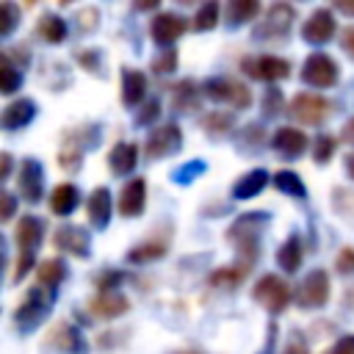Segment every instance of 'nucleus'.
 Here are the masks:
<instances>
[{
    "mask_svg": "<svg viewBox=\"0 0 354 354\" xmlns=\"http://www.w3.org/2000/svg\"><path fill=\"white\" fill-rule=\"evenodd\" d=\"M249 274H252L249 268L232 263V266H224V268L213 271V274L207 277V282H210V288H227V290H230V288H238Z\"/></svg>",
    "mask_w": 354,
    "mask_h": 354,
    "instance_id": "obj_28",
    "label": "nucleus"
},
{
    "mask_svg": "<svg viewBox=\"0 0 354 354\" xmlns=\"http://www.w3.org/2000/svg\"><path fill=\"white\" fill-rule=\"evenodd\" d=\"M202 91L213 102H227L232 108H249L252 105V91L249 86L232 80V77H210L202 83Z\"/></svg>",
    "mask_w": 354,
    "mask_h": 354,
    "instance_id": "obj_4",
    "label": "nucleus"
},
{
    "mask_svg": "<svg viewBox=\"0 0 354 354\" xmlns=\"http://www.w3.org/2000/svg\"><path fill=\"white\" fill-rule=\"evenodd\" d=\"M185 30H188V19L180 17V14H174V11H160V14H155L152 22H149V36H152V41L160 44V47H166V50H169Z\"/></svg>",
    "mask_w": 354,
    "mask_h": 354,
    "instance_id": "obj_9",
    "label": "nucleus"
},
{
    "mask_svg": "<svg viewBox=\"0 0 354 354\" xmlns=\"http://www.w3.org/2000/svg\"><path fill=\"white\" fill-rule=\"evenodd\" d=\"M171 354H202V351H171Z\"/></svg>",
    "mask_w": 354,
    "mask_h": 354,
    "instance_id": "obj_60",
    "label": "nucleus"
},
{
    "mask_svg": "<svg viewBox=\"0 0 354 354\" xmlns=\"http://www.w3.org/2000/svg\"><path fill=\"white\" fill-rule=\"evenodd\" d=\"M86 144H97V141H88V136H83L80 130H69L66 136H64V147H61V152H58V166L64 169V171H69V174H75L77 169H80V163H83V149H86Z\"/></svg>",
    "mask_w": 354,
    "mask_h": 354,
    "instance_id": "obj_15",
    "label": "nucleus"
},
{
    "mask_svg": "<svg viewBox=\"0 0 354 354\" xmlns=\"http://www.w3.org/2000/svg\"><path fill=\"white\" fill-rule=\"evenodd\" d=\"M33 116H36V102L28 100V97H19V100H14V102H8V105L3 108L0 124H3V130H19V127H25Z\"/></svg>",
    "mask_w": 354,
    "mask_h": 354,
    "instance_id": "obj_20",
    "label": "nucleus"
},
{
    "mask_svg": "<svg viewBox=\"0 0 354 354\" xmlns=\"http://www.w3.org/2000/svg\"><path fill=\"white\" fill-rule=\"evenodd\" d=\"M77 199H80L77 188H75L72 183H61V185H55L53 194H50V210H53L55 216H69V213L77 207Z\"/></svg>",
    "mask_w": 354,
    "mask_h": 354,
    "instance_id": "obj_25",
    "label": "nucleus"
},
{
    "mask_svg": "<svg viewBox=\"0 0 354 354\" xmlns=\"http://www.w3.org/2000/svg\"><path fill=\"white\" fill-rule=\"evenodd\" d=\"M19 83H22V72H19L17 64L3 53V58H0V91H3V94H14V91L19 88Z\"/></svg>",
    "mask_w": 354,
    "mask_h": 354,
    "instance_id": "obj_35",
    "label": "nucleus"
},
{
    "mask_svg": "<svg viewBox=\"0 0 354 354\" xmlns=\"http://www.w3.org/2000/svg\"><path fill=\"white\" fill-rule=\"evenodd\" d=\"M19 194L25 202H39L44 194V169L33 158H25L19 163Z\"/></svg>",
    "mask_w": 354,
    "mask_h": 354,
    "instance_id": "obj_14",
    "label": "nucleus"
},
{
    "mask_svg": "<svg viewBox=\"0 0 354 354\" xmlns=\"http://www.w3.org/2000/svg\"><path fill=\"white\" fill-rule=\"evenodd\" d=\"M53 301H55V290H50V288H41V285L30 288V290L25 293V299L19 301L17 313H14V321H17V326H19L22 332H30V329H36V326H39V324L47 318V313H50Z\"/></svg>",
    "mask_w": 354,
    "mask_h": 354,
    "instance_id": "obj_2",
    "label": "nucleus"
},
{
    "mask_svg": "<svg viewBox=\"0 0 354 354\" xmlns=\"http://www.w3.org/2000/svg\"><path fill=\"white\" fill-rule=\"evenodd\" d=\"M14 207H17V199H14V194L3 191V194H0V218H3V221H8V218L14 216Z\"/></svg>",
    "mask_w": 354,
    "mask_h": 354,
    "instance_id": "obj_48",
    "label": "nucleus"
},
{
    "mask_svg": "<svg viewBox=\"0 0 354 354\" xmlns=\"http://www.w3.org/2000/svg\"><path fill=\"white\" fill-rule=\"evenodd\" d=\"M335 14L332 8H315L307 22L301 25V39L310 41V44H326L332 36H335Z\"/></svg>",
    "mask_w": 354,
    "mask_h": 354,
    "instance_id": "obj_12",
    "label": "nucleus"
},
{
    "mask_svg": "<svg viewBox=\"0 0 354 354\" xmlns=\"http://www.w3.org/2000/svg\"><path fill=\"white\" fill-rule=\"evenodd\" d=\"M97 28V8H83L80 11V30H94Z\"/></svg>",
    "mask_w": 354,
    "mask_h": 354,
    "instance_id": "obj_52",
    "label": "nucleus"
},
{
    "mask_svg": "<svg viewBox=\"0 0 354 354\" xmlns=\"http://www.w3.org/2000/svg\"><path fill=\"white\" fill-rule=\"evenodd\" d=\"M30 266H33V254H19V260H17V266H14L11 279H14V282H22V277L30 271Z\"/></svg>",
    "mask_w": 354,
    "mask_h": 354,
    "instance_id": "obj_49",
    "label": "nucleus"
},
{
    "mask_svg": "<svg viewBox=\"0 0 354 354\" xmlns=\"http://www.w3.org/2000/svg\"><path fill=\"white\" fill-rule=\"evenodd\" d=\"M64 277H66V266L61 260H55V257L39 263V268H36V285L50 288V290H55V285H61Z\"/></svg>",
    "mask_w": 354,
    "mask_h": 354,
    "instance_id": "obj_30",
    "label": "nucleus"
},
{
    "mask_svg": "<svg viewBox=\"0 0 354 354\" xmlns=\"http://www.w3.org/2000/svg\"><path fill=\"white\" fill-rule=\"evenodd\" d=\"M299 304L301 307H324L329 299V277L324 268L310 271L299 285Z\"/></svg>",
    "mask_w": 354,
    "mask_h": 354,
    "instance_id": "obj_11",
    "label": "nucleus"
},
{
    "mask_svg": "<svg viewBox=\"0 0 354 354\" xmlns=\"http://www.w3.org/2000/svg\"><path fill=\"white\" fill-rule=\"evenodd\" d=\"M36 30H39L41 39L58 44V41H64V36H66V22H64L61 17H55V14H44V17L39 19Z\"/></svg>",
    "mask_w": 354,
    "mask_h": 354,
    "instance_id": "obj_33",
    "label": "nucleus"
},
{
    "mask_svg": "<svg viewBox=\"0 0 354 354\" xmlns=\"http://www.w3.org/2000/svg\"><path fill=\"white\" fill-rule=\"evenodd\" d=\"M277 266L288 274H293L301 266V241L299 235H290L279 249H277Z\"/></svg>",
    "mask_w": 354,
    "mask_h": 354,
    "instance_id": "obj_29",
    "label": "nucleus"
},
{
    "mask_svg": "<svg viewBox=\"0 0 354 354\" xmlns=\"http://www.w3.org/2000/svg\"><path fill=\"white\" fill-rule=\"evenodd\" d=\"M340 77V69H337V61L329 58L326 53H313L307 55L304 66H301V80L307 86H315V88H326V86H335Z\"/></svg>",
    "mask_w": 354,
    "mask_h": 354,
    "instance_id": "obj_7",
    "label": "nucleus"
},
{
    "mask_svg": "<svg viewBox=\"0 0 354 354\" xmlns=\"http://www.w3.org/2000/svg\"><path fill=\"white\" fill-rule=\"evenodd\" d=\"M47 346H50V348H58V351H64V354H80V351H83V337H80V332H77L72 324L61 321V324H55V326L50 329Z\"/></svg>",
    "mask_w": 354,
    "mask_h": 354,
    "instance_id": "obj_22",
    "label": "nucleus"
},
{
    "mask_svg": "<svg viewBox=\"0 0 354 354\" xmlns=\"http://www.w3.org/2000/svg\"><path fill=\"white\" fill-rule=\"evenodd\" d=\"M274 340H277V324H268V340H266V348L260 354H271L274 351Z\"/></svg>",
    "mask_w": 354,
    "mask_h": 354,
    "instance_id": "obj_55",
    "label": "nucleus"
},
{
    "mask_svg": "<svg viewBox=\"0 0 354 354\" xmlns=\"http://www.w3.org/2000/svg\"><path fill=\"white\" fill-rule=\"evenodd\" d=\"M324 354H354V335H346V337H340L329 351H324Z\"/></svg>",
    "mask_w": 354,
    "mask_h": 354,
    "instance_id": "obj_50",
    "label": "nucleus"
},
{
    "mask_svg": "<svg viewBox=\"0 0 354 354\" xmlns=\"http://www.w3.org/2000/svg\"><path fill=\"white\" fill-rule=\"evenodd\" d=\"M293 19H296V8L288 6V3H271L263 22H257L254 28V39H266V41H274V44H282L288 36H290V28H293Z\"/></svg>",
    "mask_w": 354,
    "mask_h": 354,
    "instance_id": "obj_3",
    "label": "nucleus"
},
{
    "mask_svg": "<svg viewBox=\"0 0 354 354\" xmlns=\"http://www.w3.org/2000/svg\"><path fill=\"white\" fill-rule=\"evenodd\" d=\"M0 160H3V163H0V180H8V174H11V155L3 152Z\"/></svg>",
    "mask_w": 354,
    "mask_h": 354,
    "instance_id": "obj_54",
    "label": "nucleus"
},
{
    "mask_svg": "<svg viewBox=\"0 0 354 354\" xmlns=\"http://www.w3.org/2000/svg\"><path fill=\"white\" fill-rule=\"evenodd\" d=\"M243 138H246V144H252V147H260V144L266 141V136H263V127H260V124H249V127L243 130Z\"/></svg>",
    "mask_w": 354,
    "mask_h": 354,
    "instance_id": "obj_51",
    "label": "nucleus"
},
{
    "mask_svg": "<svg viewBox=\"0 0 354 354\" xmlns=\"http://www.w3.org/2000/svg\"><path fill=\"white\" fill-rule=\"evenodd\" d=\"M138 8H144V11L147 8H158V3H138Z\"/></svg>",
    "mask_w": 354,
    "mask_h": 354,
    "instance_id": "obj_59",
    "label": "nucleus"
},
{
    "mask_svg": "<svg viewBox=\"0 0 354 354\" xmlns=\"http://www.w3.org/2000/svg\"><path fill=\"white\" fill-rule=\"evenodd\" d=\"M174 66H177V50H174V47H169V50H163L158 58H152V69L160 72V75L171 72Z\"/></svg>",
    "mask_w": 354,
    "mask_h": 354,
    "instance_id": "obj_41",
    "label": "nucleus"
},
{
    "mask_svg": "<svg viewBox=\"0 0 354 354\" xmlns=\"http://www.w3.org/2000/svg\"><path fill=\"white\" fill-rule=\"evenodd\" d=\"M335 147H337V141H335L332 136H318V138H315V147H313V158H315V163H326V160L332 158Z\"/></svg>",
    "mask_w": 354,
    "mask_h": 354,
    "instance_id": "obj_39",
    "label": "nucleus"
},
{
    "mask_svg": "<svg viewBox=\"0 0 354 354\" xmlns=\"http://www.w3.org/2000/svg\"><path fill=\"white\" fill-rule=\"evenodd\" d=\"M232 124H235V116H232L230 111H210V113L202 116V127H205L207 133H213V136L230 133Z\"/></svg>",
    "mask_w": 354,
    "mask_h": 354,
    "instance_id": "obj_36",
    "label": "nucleus"
},
{
    "mask_svg": "<svg viewBox=\"0 0 354 354\" xmlns=\"http://www.w3.org/2000/svg\"><path fill=\"white\" fill-rule=\"evenodd\" d=\"M144 205H147V183L141 177L127 180L119 191V213L124 218H133L144 213Z\"/></svg>",
    "mask_w": 354,
    "mask_h": 354,
    "instance_id": "obj_16",
    "label": "nucleus"
},
{
    "mask_svg": "<svg viewBox=\"0 0 354 354\" xmlns=\"http://www.w3.org/2000/svg\"><path fill=\"white\" fill-rule=\"evenodd\" d=\"M144 94H147V75L144 72H138V69H122V102L127 105V108H133V105H138L141 100H144Z\"/></svg>",
    "mask_w": 354,
    "mask_h": 354,
    "instance_id": "obj_24",
    "label": "nucleus"
},
{
    "mask_svg": "<svg viewBox=\"0 0 354 354\" xmlns=\"http://www.w3.org/2000/svg\"><path fill=\"white\" fill-rule=\"evenodd\" d=\"M343 50H346V53L354 58V25L343 30Z\"/></svg>",
    "mask_w": 354,
    "mask_h": 354,
    "instance_id": "obj_53",
    "label": "nucleus"
},
{
    "mask_svg": "<svg viewBox=\"0 0 354 354\" xmlns=\"http://www.w3.org/2000/svg\"><path fill=\"white\" fill-rule=\"evenodd\" d=\"M44 235V224L39 216H22L17 221V232H14V241L19 246V254H33L39 241Z\"/></svg>",
    "mask_w": 354,
    "mask_h": 354,
    "instance_id": "obj_19",
    "label": "nucleus"
},
{
    "mask_svg": "<svg viewBox=\"0 0 354 354\" xmlns=\"http://www.w3.org/2000/svg\"><path fill=\"white\" fill-rule=\"evenodd\" d=\"M205 171V163L202 160H191V163H185V166H180L177 171H174V183H191L194 177H199Z\"/></svg>",
    "mask_w": 354,
    "mask_h": 354,
    "instance_id": "obj_43",
    "label": "nucleus"
},
{
    "mask_svg": "<svg viewBox=\"0 0 354 354\" xmlns=\"http://www.w3.org/2000/svg\"><path fill=\"white\" fill-rule=\"evenodd\" d=\"M183 147V130L177 124H160L155 127L147 141H144V152L149 160H160V158H169L174 155L177 149Z\"/></svg>",
    "mask_w": 354,
    "mask_h": 354,
    "instance_id": "obj_8",
    "label": "nucleus"
},
{
    "mask_svg": "<svg viewBox=\"0 0 354 354\" xmlns=\"http://www.w3.org/2000/svg\"><path fill=\"white\" fill-rule=\"evenodd\" d=\"M340 138H343L346 144H354V119H348V122L343 124V130H340Z\"/></svg>",
    "mask_w": 354,
    "mask_h": 354,
    "instance_id": "obj_56",
    "label": "nucleus"
},
{
    "mask_svg": "<svg viewBox=\"0 0 354 354\" xmlns=\"http://www.w3.org/2000/svg\"><path fill=\"white\" fill-rule=\"evenodd\" d=\"M268 183V171L266 169H252L249 174H243L235 185H232V196L235 199H249V196H257Z\"/></svg>",
    "mask_w": 354,
    "mask_h": 354,
    "instance_id": "obj_26",
    "label": "nucleus"
},
{
    "mask_svg": "<svg viewBox=\"0 0 354 354\" xmlns=\"http://www.w3.org/2000/svg\"><path fill=\"white\" fill-rule=\"evenodd\" d=\"M288 113L301 122V124H321L329 113H332V102L321 94H313V91H301L296 94L290 102H288Z\"/></svg>",
    "mask_w": 354,
    "mask_h": 354,
    "instance_id": "obj_5",
    "label": "nucleus"
},
{
    "mask_svg": "<svg viewBox=\"0 0 354 354\" xmlns=\"http://www.w3.org/2000/svg\"><path fill=\"white\" fill-rule=\"evenodd\" d=\"M166 252H169L166 241H144V243H138L136 249L127 252V260L130 263H152V260L163 257Z\"/></svg>",
    "mask_w": 354,
    "mask_h": 354,
    "instance_id": "obj_32",
    "label": "nucleus"
},
{
    "mask_svg": "<svg viewBox=\"0 0 354 354\" xmlns=\"http://www.w3.org/2000/svg\"><path fill=\"white\" fill-rule=\"evenodd\" d=\"M136 163H138V144L136 141H119V144H113V149L108 155V166H111L113 174L124 177V174H130L136 169Z\"/></svg>",
    "mask_w": 354,
    "mask_h": 354,
    "instance_id": "obj_23",
    "label": "nucleus"
},
{
    "mask_svg": "<svg viewBox=\"0 0 354 354\" xmlns=\"http://www.w3.org/2000/svg\"><path fill=\"white\" fill-rule=\"evenodd\" d=\"M158 113H160V102H158V100H149V102H144V108L138 111L136 124H149V122L158 119Z\"/></svg>",
    "mask_w": 354,
    "mask_h": 354,
    "instance_id": "obj_45",
    "label": "nucleus"
},
{
    "mask_svg": "<svg viewBox=\"0 0 354 354\" xmlns=\"http://www.w3.org/2000/svg\"><path fill=\"white\" fill-rule=\"evenodd\" d=\"M271 144H274V149L282 155V158H299L304 149H307V136L299 130V127H279L277 133H274V138H271Z\"/></svg>",
    "mask_w": 354,
    "mask_h": 354,
    "instance_id": "obj_21",
    "label": "nucleus"
},
{
    "mask_svg": "<svg viewBox=\"0 0 354 354\" xmlns=\"http://www.w3.org/2000/svg\"><path fill=\"white\" fill-rule=\"evenodd\" d=\"M346 171L354 177V152H348V155H346Z\"/></svg>",
    "mask_w": 354,
    "mask_h": 354,
    "instance_id": "obj_58",
    "label": "nucleus"
},
{
    "mask_svg": "<svg viewBox=\"0 0 354 354\" xmlns=\"http://www.w3.org/2000/svg\"><path fill=\"white\" fill-rule=\"evenodd\" d=\"M268 224V213H246L241 216L230 230H227V241L235 246L238 257L235 263L243 266V268H254V260H257V238H260V230Z\"/></svg>",
    "mask_w": 354,
    "mask_h": 354,
    "instance_id": "obj_1",
    "label": "nucleus"
},
{
    "mask_svg": "<svg viewBox=\"0 0 354 354\" xmlns=\"http://www.w3.org/2000/svg\"><path fill=\"white\" fill-rule=\"evenodd\" d=\"M263 113L266 116L282 113V94H279V88H266V94H263Z\"/></svg>",
    "mask_w": 354,
    "mask_h": 354,
    "instance_id": "obj_42",
    "label": "nucleus"
},
{
    "mask_svg": "<svg viewBox=\"0 0 354 354\" xmlns=\"http://www.w3.org/2000/svg\"><path fill=\"white\" fill-rule=\"evenodd\" d=\"M257 11H260L257 0H230V6H227V25L238 28L241 22H249L252 17H257Z\"/></svg>",
    "mask_w": 354,
    "mask_h": 354,
    "instance_id": "obj_31",
    "label": "nucleus"
},
{
    "mask_svg": "<svg viewBox=\"0 0 354 354\" xmlns=\"http://www.w3.org/2000/svg\"><path fill=\"white\" fill-rule=\"evenodd\" d=\"M77 61L83 69H91L94 75H100V53L97 50H80L77 53Z\"/></svg>",
    "mask_w": 354,
    "mask_h": 354,
    "instance_id": "obj_46",
    "label": "nucleus"
},
{
    "mask_svg": "<svg viewBox=\"0 0 354 354\" xmlns=\"http://www.w3.org/2000/svg\"><path fill=\"white\" fill-rule=\"evenodd\" d=\"M274 185H277L282 194H288V196H296V199H304V196H307V188H304V183H301V177H299L296 171H288V169L277 171V174H274Z\"/></svg>",
    "mask_w": 354,
    "mask_h": 354,
    "instance_id": "obj_34",
    "label": "nucleus"
},
{
    "mask_svg": "<svg viewBox=\"0 0 354 354\" xmlns=\"http://www.w3.org/2000/svg\"><path fill=\"white\" fill-rule=\"evenodd\" d=\"M86 216H88V224L94 230H105L108 221H111V191L105 185H97L91 194H88V202H86Z\"/></svg>",
    "mask_w": 354,
    "mask_h": 354,
    "instance_id": "obj_18",
    "label": "nucleus"
},
{
    "mask_svg": "<svg viewBox=\"0 0 354 354\" xmlns=\"http://www.w3.org/2000/svg\"><path fill=\"white\" fill-rule=\"evenodd\" d=\"M335 8H337V11H343V14H351V17H354V3H348V0H337V3H335Z\"/></svg>",
    "mask_w": 354,
    "mask_h": 354,
    "instance_id": "obj_57",
    "label": "nucleus"
},
{
    "mask_svg": "<svg viewBox=\"0 0 354 354\" xmlns=\"http://www.w3.org/2000/svg\"><path fill=\"white\" fill-rule=\"evenodd\" d=\"M171 105H174V111H180V113L196 111V105H199V91H196L194 80H180V83L174 86V91H171Z\"/></svg>",
    "mask_w": 354,
    "mask_h": 354,
    "instance_id": "obj_27",
    "label": "nucleus"
},
{
    "mask_svg": "<svg viewBox=\"0 0 354 354\" xmlns=\"http://www.w3.org/2000/svg\"><path fill=\"white\" fill-rule=\"evenodd\" d=\"M19 22V8L14 3H0V36H8Z\"/></svg>",
    "mask_w": 354,
    "mask_h": 354,
    "instance_id": "obj_38",
    "label": "nucleus"
},
{
    "mask_svg": "<svg viewBox=\"0 0 354 354\" xmlns=\"http://www.w3.org/2000/svg\"><path fill=\"white\" fill-rule=\"evenodd\" d=\"M252 296H254V301L263 304L271 315H277V313H282V310L288 307V301H290V288H288V282H285L282 277L266 274V277L257 279Z\"/></svg>",
    "mask_w": 354,
    "mask_h": 354,
    "instance_id": "obj_6",
    "label": "nucleus"
},
{
    "mask_svg": "<svg viewBox=\"0 0 354 354\" xmlns=\"http://www.w3.org/2000/svg\"><path fill=\"white\" fill-rule=\"evenodd\" d=\"M216 22H218V3L216 0L199 6V11L194 14V28L196 30H213Z\"/></svg>",
    "mask_w": 354,
    "mask_h": 354,
    "instance_id": "obj_37",
    "label": "nucleus"
},
{
    "mask_svg": "<svg viewBox=\"0 0 354 354\" xmlns=\"http://www.w3.org/2000/svg\"><path fill=\"white\" fill-rule=\"evenodd\" d=\"M335 271H337V274H354V246H346V249L335 257Z\"/></svg>",
    "mask_w": 354,
    "mask_h": 354,
    "instance_id": "obj_44",
    "label": "nucleus"
},
{
    "mask_svg": "<svg viewBox=\"0 0 354 354\" xmlns=\"http://www.w3.org/2000/svg\"><path fill=\"white\" fill-rule=\"evenodd\" d=\"M130 310V301L124 293L119 290H111V293H97L88 299V313L94 318H119Z\"/></svg>",
    "mask_w": 354,
    "mask_h": 354,
    "instance_id": "obj_17",
    "label": "nucleus"
},
{
    "mask_svg": "<svg viewBox=\"0 0 354 354\" xmlns=\"http://www.w3.org/2000/svg\"><path fill=\"white\" fill-rule=\"evenodd\" d=\"M122 279H124L122 271H102V274L94 277V285L100 288V293H111V290H116V285H119Z\"/></svg>",
    "mask_w": 354,
    "mask_h": 354,
    "instance_id": "obj_40",
    "label": "nucleus"
},
{
    "mask_svg": "<svg viewBox=\"0 0 354 354\" xmlns=\"http://www.w3.org/2000/svg\"><path fill=\"white\" fill-rule=\"evenodd\" d=\"M53 243L66 252V254H75V257H88L91 254V241H88V232L83 227H75V224H61L53 235Z\"/></svg>",
    "mask_w": 354,
    "mask_h": 354,
    "instance_id": "obj_13",
    "label": "nucleus"
},
{
    "mask_svg": "<svg viewBox=\"0 0 354 354\" xmlns=\"http://www.w3.org/2000/svg\"><path fill=\"white\" fill-rule=\"evenodd\" d=\"M241 69L246 75H252L254 80H282L290 75V64L285 58H277V55H249L241 61Z\"/></svg>",
    "mask_w": 354,
    "mask_h": 354,
    "instance_id": "obj_10",
    "label": "nucleus"
},
{
    "mask_svg": "<svg viewBox=\"0 0 354 354\" xmlns=\"http://www.w3.org/2000/svg\"><path fill=\"white\" fill-rule=\"evenodd\" d=\"M282 354H310L307 340L301 337V332H293V335H290V340H288V346L282 348Z\"/></svg>",
    "mask_w": 354,
    "mask_h": 354,
    "instance_id": "obj_47",
    "label": "nucleus"
}]
</instances>
